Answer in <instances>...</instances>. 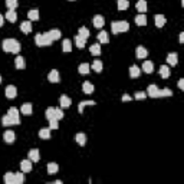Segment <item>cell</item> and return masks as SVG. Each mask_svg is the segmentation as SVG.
I'll list each match as a JSON object with an SVG mask.
<instances>
[{"label": "cell", "mask_w": 184, "mask_h": 184, "mask_svg": "<svg viewBox=\"0 0 184 184\" xmlns=\"http://www.w3.org/2000/svg\"><path fill=\"white\" fill-rule=\"evenodd\" d=\"M59 171V165L56 163H49L48 164V174L49 176H53V174H56Z\"/></svg>", "instance_id": "18"}, {"label": "cell", "mask_w": 184, "mask_h": 184, "mask_svg": "<svg viewBox=\"0 0 184 184\" xmlns=\"http://www.w3.org/2000/svg\"><path fill=\"white\" fill-rule=\"evenodd\" d=\"M75 139L79 145H85V144H87V135H85L83 132H78L75 135Z\"/></svg>", "instance_id": "25"}, {"label": "cell", "mask_w": 184, "mask_h": 184, "mask_svg": "<svg viewBox=\"0 0 184 184\" xmlns=\"http://www.w3.org/2000/svg\"><path fill=\"white\" fill-rule=\"evenodd\" d=\"M2 46H3L4 52H12V53L20 52V43L16 40V39H4Z\"/></svg>", "instance_id": "1"}, {"label": "cell", "mask_w": 184, "mask_h": 184, "mask_svg": "<svg viewBox=\"0 0 184 184\" xmlns=\"http://www.w3.org/2000/svg\"><path fill=\"white\" fill-rule=\"evenodd\" d=\"M87 105H95V102L94 101H82V102H79V105H78V112L79 114H82L83 112V108Z\"/></svg>", "instance_id": "35"}, {"label": "cell", "mask_w": 184, "mask_h": 184, "mask_svg": "<svg viewBox=\"0 0 184 184\" xmlns=\"http://www.w3.org/2000/svg\"><path fill=\"white\" fill-rule=\"evenodd\" d=\"M147 55H148V52H147V49L143 48V46H138L135 49V56L138 59H144V58H147Z\"/></svg>", "instance_id": "15"}, {"label": "cell", "mask_w": 184, "mask_h": 184, "mask_svg": "<svg viewBox=\"0 0 184 184\" xmlns=\"http://www.w3.org/2000/svg\"><path fill=\"white\" fill-rule=\"evenodd\" d=\"M62 50L64 52H71L72 50V42L69 39H65L64 43H62Z\"/></svg>", "instance_id": "37"}, {"label": "cell", "mask_w": 184, "mask_h": 184, "mask_svg": "<svg viewBox=\"0 0 184 184\" xmlns=\"http://www.w3.org/2000/svg\"><path fill=\"white\" fill-rule=\"evenodd\" d=\"M50 38V40H58V39H60V36H62V33H60V30L58 29H52V30H49L48 33H46Z\"/></svg>", "instance_id": "13"}, {"label": "cell", "mask_w": 184, "mask_h": 184, "mask_svg": "<svg viewBox=\"0 0 184 184\" xmlns=\"http://www.w3.org/2000/svg\"><path fill=\"white\" fill-rule=\"evenodd\" d=\"M19 109L15 108V106H12L10 109L7 111V115L12 118V121H13V125H19L20 124V115H19Z\"/></svg>", "instance_id": "4"}, {"label": "cell", "mask_w": 184, "mask_h": 184, "mask_svg": "<svg viewBox=\"0 0 184 184\" xmlns=\"http://www.w3.org/2000/svg\"><path fill=\"white\" fill-rule=\"evenodd\" d=\"M3 22H4V19H3V16L0 15V27L3 26Z\"/></svg>", "instance_id": "51"}, {"label": "cell", "mask_w": 184, "mask_h": 184, "mask_svg": "<svg viewBox=\"0 0 184 184\" xmlns=\"http://www.w3.org/2000/svg\"><path fill=\"white\" fill-rule=\"evenodd\" d=\"M143 71L145 72V73H153V71H154V64H153L151 60H145L143 64Z\"/></svg>", "instance_id": "16"}, {"label": "cell", "mask_w": 184, "mask_h": 184, "mask_svg": "<svg viewBox=\"0 0 184 184\" xmlns=\"http://www.w3.org/2000/svg\"><path fill=\"white\" fill-rule=\"evenodd\" d=\"M135 9L139 12V13H144V12H147V2L145 0H138L135 4Z\"/></svg>", "instance_id": "27"}, {"label": "cell", "mask_w": 184, "mask_h": 184, "mask_svg": "<svg viewBox=\"0 0 184 184\" xmlns=\"http://www.w3.org/2000/svg\"><path fill=\"white\" fill-rule=\"evenodd\" d=\"M27 155H29V160H30L32 163H33V161H35V163H38L39 160H40V153H39V150H36V148L30 150Z\"/></svg>", "instance_id": "7"}, {"label": "cell", "mask_w": 184, "mask_h": 184, "mask_svg": "<svg viewBox=\"0 0 184 184\" xmlns=\"http://www.w3.org/2000/svg\"><path fill=\"white\" fill-rule=\"evenodd\" d=\"M111 29H112V33L114 35H118V33H121V32H128V30H130V23L125 22V20L112 22Z\"/></svg>", "instance_id": "2"}, {"label": "cell", "mask_w": 184, "mask_h": 184, "mask_svg": "<svg viewBox=\"0 0 184 184\" xmlns=\"http://www.w3.org/2000/svg\"><path fill=\"white\" fill-rule=\"evenodd\" d=\"M158 88L155 85H150V87L147 88V95L150 98H158Z\"/></svg>", "instance_id": "12"}, {"label": "cell", "mask_w": 184, "mask_h": 184, "mask_svg": "<svg viewBox=\"0 0 184 184\" xmlns=\"http://www.w3.org/2000/svg\"><path fill=\"white\" fill-rule=\"evenodd\" d=\"M45 115H46V120L48 121L56 120V118H55V108H48L46 109V112H45Z\"/></svg>", "instance_id": "40"}, {"label": "cell", "mask_w": 184, "mask_h": 184, "mask_svg": "<svg viewBox=\"0 0 184 184\" xmlns=\"http://www.w3.org/2000/svg\"><path fill=\"white\" fill-rule=\"evenodd\" d=\"M92 23H94V26L97 27V29H101V27H104V25H105V20H104V17H102L101 15H97L94 17V20H92Z\"/></svg>", "instance_id": "8"}, {"label": "cell", "mask_w": 184, "mask_h": 184, "mask_svg": "<svg viewBox=\"0 0 184 184\" xmlns=\"http://www.w3.org/2000/svg\"><path fill=\"white\" fill-rule=\"evenodd\" d=\"M94 85H92V83L91 82H88V81H85V82L82 83V91L83 92H85V94H92V92H94Z\"/></svg>", "instance_id": "21"}, {"label": "cell", "mask_w": 184, "mask_h": 184, "mask_svg": "<svg viewBox=\"0 0 184 184\" xmlns=\"http://www.w3.org/2000/svg\"><path fill=\"white\" fill-rule=\"evenodd\" d=\"M178 88H180L181 91L184 89V79H178Z\"/></svg>", "instance_id": "49"}, {"label": "cell", "mask_w": 184, "mask_h": 184, "mask_svg": "<svg viewBox=\"0 0 184 184\" xmlns=\"http://www.w3.org/2000/svg\"><path fill=\"white\" fill-rule=\"evenodd\" d=\"M48 81L49 82H52V83H59L60 82L59 72H58L56 69H52V71L49 72V75H48Z\"/></svg>", "instance_id": "5"}, {"label": "cell", "mask_w": 184, "mask_h": 184, "mask_svg": "<svg viewBox=\"0 0 184 184\" xmlns=\"http://www.w3.org/2000/svg\"><path fill=\"white\" fill-rule=\"evenodd\" d=\"M0 83H2V76H0Z\"/></svg>", "instance_id": "53"}, {"label": "cell", "mask_w": 184, "mask_h": 184, "mask_svg": "<svg viewBox=\"0 0 184 184\" xmlns=\"http://www.w3.org/2000/svg\"><path fill=\"white\" fill-rule=\"evenodd\" d=\"M173 95V92H171V89H168V88H164V89L158 91V97H171Z\"/></svg>", "instance_id": "45"}, {"label": "cell", "mask_w": 184, "mask_h": 184, "mask_svg": "<svg viewBox=\"0 0 184 184\" xmlns=\"http://www.w3.org/2000/svg\"><path fill=\"white\" fill-rule=\"evenodd\" d=\"M6 19H7L9 22L15 23L16 20H17V15H16V12H15V10H9V12H6Z\"/></svg>", "instance_id": "31"}, {"label": "cell", "mask_w": 184, "mask_h": 184, "mask_svg": "<svg viewBox=\"0 0 184 184\" xmlns=\"http://www.w3.org/2000/svg\"><path fill=\"white\" fill-rule=\"evenodd\" d=\"M2 124H3L4 127H12V125H13V121H12V118L9 115H3V118H2Z\"/></svg>", "instance_id": "42"}, {"label": "cell", "mask_w": 184, "mask_h": 184, "mask_svg": "<svg viewBox=\"0 0 184 184\" xmlns=\"http://www.w3.org/2000/svg\"><path fill=\"white\" fill-rule=\"evenodd\" d=\"M49 128H50V130H58V128H59L58 120H50L49 121Z\"/></svg>", "instance_id": "47"}, {"label": "cell", "mask_w": 184, "mask_h": 184, "mask_svg": "<svg viewBox=\"0 0 184 184\" xmlns=\"http://www.w3.org/2000/svg\"><path fill=\"white\" fill-rule=\"evenodd\" d=\"M20 170H22L23 173H30V170H32V161L30 160L20 161Z\"/></svg>", "instance_id": "9"}, {"label": "cell", "mask_w": 184, "mask_h": 184, "mask_svg": "<svg viewBox=\"0 0 184 184\" xmlns=\"http://www.w3.org/2000/svg\"><path fill=\"white\" fill-rule=\"evenodd\" d=\"M69 2H75V0H69Z\"/></svg>", "instance_id": "54"}, {"label": "cell", "mask_w": 184, "mask_h": 184, "mask_svg": "<svg viewBox=\"0 0 184 184\" xmlns=\"http://www.w3.org/2000/svg\"><path fill=\"white\" fill-rule=\"evenodd\" d=\"M3 139H4V141H6L7 144L15 143V139H16L15 132H13V131H10V130H9V131H6V132L3 134Z\"/></svg>", "instance_id": "10"}, {"label": "cell", "mask_w": 184, "mask_h": 184, "mask_svg": "<svg viewBox=\"0 0 184 184\" xmlns=\"http://www.w3.org/2000/svg\"><path fill=\"white\" fill-rule=\"evenodd\" d=\"M98 40L101 42V43H108V42H109L108 33H106L105 30H104V32H99V33H98Z\"/></svg>", "instance_id": "34"}, {"label": "cell", "mask_w": 184, "mask_h": 184, "mask_svg": "<svg viewBox=\"0 0 184 184\" xmlns=\"http://www.w3.org/2000/svg\"><path fill=\"white\" fill-rule=\"evenodd\" d=\"M139 75H141V69L137 65H132L131 68H130V76L131 78H138Z\"/></svg>", "instance_id": "24"}, {"label": "cell", "mask_w": 184, "mask_h": 184, "mask_svg": "<svg viewBox=\"0 0 184 184\" xmlns=\"http://www.w3.org/2000/svg\"><path fill=\"white\" fill-rule=\"evenodd\" d=\"M35 43L38 46H50L52 45V40L46 33H38L35 36Z\"/></svg>", "instance_id": "3"}, {"label": "cell", "mask_w": 184, "mask_h": 184, "mask_svg": "<svg viewBox=\"0 0 184 184\" xmlns=\"http://www.w3.org/2000/svg\"><path fill=\"white\" fill-rule=\"evenodd\" d=\"M27 17H29V20H39V10H36V9H32V10L27 12Z\"/></svg>", "instance_id": "29"}, {"label": "cell", "mask_w": 184, "mask_h": 184, "mask_svg": "<svg viewBox=\"0 0 184 184\" xmlns=\"http://www.w3.org/2000/svg\"><path fill=\"white\" fill-rule=\"evenodd\" d=\"M55 118H56L58 121L64 118V112H62V109L60 108H55Z\"/></svg>", "instance_id": "46"}, {"label": "cell", "mask_w": 184, "mask_h": 184, "mask_svg": "<svg viewBox=\"0 0 184 184\" xmlns=\"http://www.w3.org/2000/svg\"><path fill=\"white\" fill-rule=\"evenodd\" d=\"M78 35L81 36V38H83V39H88L89 38V30L87 29V27H79V30H78Z\"/></svg>", "instance_id": "39"}, {"label": "cell", "mask_w": 184, "mask_h": 184, "mask_svg": "<svg viewBox=\"0 0 184 184\" xmlns=\"http://www.w3.org/2000/svg\"><path fill=\"white\" fill-rule=\"evenodd\" d=\"M135 25H137V26H145V25H147V17H145L144 13L135 16Z\"/></svg>", "instance_id": "19"}, {"label": "cell", "mask_w": 184, "mask_h": 184, "mask_svg": "<svg viewBox=\"0 0 184 184\" xmlns=\"http://www.w3.org/2000/svg\"><path fill=\"white\" fill-rule=\"evenodd\" d=\"M154 22H155V26L157 27H163L165 25V16H163V15H155V17H154Z\"/></svg>", "instance_id": "20"}, {"label": "cell", "mask_w": 184, "mask_h": 184, "mask_svg": "<svg viewBox=\"0 0 184 184\" xmlns=\"http://www.w3.org/2000/svg\"><path fill=\"white\" fill-rule=\"evenodd\" d=\"M25 183V173H15V184H23Z\"/></svg>", "instance_id": "36"}, {"label": "cell", "mask_w": 184, "mask_h": 184, "mask_svg": "<svg viewBox=\"0 0 184 184\" xmlns=\"http://www.w3.org/2000/svg\"><path fill=\"white\" fill-rule=\"evenodd\" d=\"M89 52L94 55V56H99L101 55V45L99 43H94V45L89 48Z\"/></svg>", "instance_id": "26"}, {"label": "cell", "mask_w": 184, "mask_h": 184, "mask_svg": "<svg viewBox=\"0 0 184 184\" xmlns=\"http://www.w3.org/2000/svg\"><path fill=\"white\" fill-rule=\"evenodd\" d=\"M17 0H6V6H7L9 10H15L17 7Z\"/></svg>", "instance_id": "43"}, {"label": "cell", "mask_w": 184, "mask_h": 184, "mask_svg": "<svg viewBox=\"0 0 184 184\" xmlns=\"http://www.w3.org/2000/svg\"><path fill=\"white\" fill-rule=\"evenodd\" d=\"M4 94H6V98L13 99V98H16V95H17V88H16L15 85H9V87H6Z\"/></svg>", "instance_id": "6"}, {"label": "cell", "mask_w": 184, "mask_h": 184, "mask_svg": "<svg viewBox=\"0 0 184 184\" xmlns=\"http://www.w3.org/2000/svg\"><path fill=\"white\" fill-rule=\"evenodd\" d=\"M32 111H33V108H32V104H23L22 108H20V112H22L23 115H30V114H32Z\"/></svg>", "instance_id": "28"}, {"label": "cell", "mask_w": 184, "mask_h": 184, "mask_svg": "<svg viewBox=\"0 0 184 184\" xmlns=\"http://www.w3.org/2000/svg\"><path fill=\"white\" fill-rule=\"evenodd\" d=\"M85 43H87V39H83V38H81L79 35H76L75 36V45L78 46L79 49H83L85 48Z\"/></svg>", "instance_id": "30"}, {"label": "cell", "mask_w": 184, "mask_h": 184, "mask_svg": "<svg viewBox=\"0 0 184 184\" xmlns=\"http://www.w3.org/2000/svg\"><path fill=\"white\" fill-rule=\"evenodd\" d=\"M71 105H72L71 98H68L66 95H62V97H60V106H62V108H69Z\"/></svg>", "instance_id": "22"}, {"label": "cell", "mask_w": 184, "mask_h": 184, "mask_svg": "<svg viewBox=\"0 0 184 184\" xmlns=\"http://www.w3.org/2000/svg\"><path fill=\"white\" fill-rule=\"evenodd\" d=\"M160 75H161V78L167 79L170 76V68L167 66V65H163L161 68H160Z\"/></svg>", "instance_id": "33"}, {"label": "cell", "mask_w": 184, "mask_h": 184, "mask_svg": "<svg viewBox=\"0 0 184 184\" xmlns=\"http://www.w3.org/2000/svg\"><path fill=\"white\" fill-rule=\"evenodd\" d=\"M92 69H94L95 72H101L102 71V62L101 60H94V62H92Z\"/></svg>", "instance_id": "44"}, {"label": "cell", "mask_w": 184, "mask_h": 184, "mask_svg": "<svg viewBox=\"0 0 184 184\" xmlns=\"http://www.w3.org/2000/svg\"><path fill=\"white\" fill-rule=\"evenodd\" d=\"M131 99H132V98L130 97V95H124V97H122V101H124V102H127V101H131Z\"/></svg>", "instance_id": "50"}, {"label": "cell", "mask_w": 184, "mask_h": 184, "mask_svg": "<svg viewBox=\"0 0 184 184\" xmlns=\"http://www.w3.org/2000/svg\"><path fill=\"white\" fill-rule=\"evenodd\" d=\"M20 30H22L23 33H30L32 32V23H30V20L20 23Z\"/></svg>", "instance_id": "17"}, {"label": "cell", "mask_w": 184, "mask_h": 184, "mask_svg": "<svg viewBox=\"0 0 184 184\" xmlns=\"http://www.w3.org/2000/svg\"><path fill=\"white\" fill-rule=\"evenodd\" d=\"M134 98H135V99H145L147 94H145V92H141V91H138V92H135Z\"/></svg>", "instance_id": "48"}, {"label": "cell", "mask_w": 184, "mask_h": 184, "mask_svg": "<svg viewBox=\"0 0 184 184\" xmlns=\"http://www.w3.org/2000/svg\"><path fill=\"white\" fill-rule=\"evenodd\" d=\"M39 137H40L42 139H49L50 138V128H43V130H40V131H39Z\"/></svg>", "instance_id": "32"}, {"label": "cell", "mask_w": 184, "mask_h": 184, "mask_svg": "<svg viewBox=\"0 0 184 184\" xmlns=\"http://www.w3.org/2000/svg\"><path fill=\"white\" fill-rule=\"evenodd\" d=\"M130 7V2L128 0H118V9L120 10H127Z\"/></svg>", "instance_id": "41"}, {"label": "cell", "mask_w": 184, "mask_h": 184, "mask_svg": "<svg viewBox=\"0 0 184 184\" xmlns=\"http://www.w3.org/2000/svg\"><path fill=\"white\" fill-rule=\"evenodd\" d=\"M167 62H168V65H171V66H176L177 62H178V55H177L176 52L168 53V55H167Z\"/></svg>", "instance_id": "14"}, {"label": "cell", "mask_w": 184, "mask_h": 184, "mask_svg": "<svg viewBox=\"0 0 184 184\" xmlns=\"http://www.w3.org/2000/svg\"><path fill=\"white\" fill-rule=\"evenodd\" d=\"M4 183L6 184H15V174L13 173H6L4 174Z\"/></svg>", "instance_id": "38"}, {"label": "cell", "mask_w": 184, "mask_h": 184, "mask_svg": "<svg viewBox=\"0 0 184 184\" xmlns=\"http://www.w3.org/2000/svg\"><path fill=\"white\" fill-rule=\"evenodd\" d=\"M15 65H16V68L19 69V71H23V69L26 68V60H25V58L23 56H17L15 59Z\"/></svg>", "instance_id": "11"}, {"label": "cell", "mask_w": 184, "mask_h": 184, "mask_svg": "<svg viewBox=\"0 0 184 184\" xmlns=\"http://www.w3.org/2000/svg\"><path fill=\"white\" fill-rule=\"evenodd\" d=\"M184 42V33H180V43Z\"/></svg>", "instance_id": "52"}, {"label": "cell", "mask_w": 184, "mask_h": 184, "mask_svg": "<svg viewBox=\"0 0 184 184\" xmlns=\"http://www.w3.org/2000/svg\"><path fill=\"white\" fill-rule=\"evenodd\" d=\"M89 69H91L89 64H81L78 66V72L81 73V75H87V73H89Z\"/></svg>", "instance_id": "23"}]
</instances>
